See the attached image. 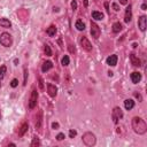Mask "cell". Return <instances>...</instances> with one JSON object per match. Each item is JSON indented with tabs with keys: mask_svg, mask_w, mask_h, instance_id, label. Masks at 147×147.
I'll return each instance as SVG.
<instances>
[{
	"mask_svg": "<svg viewBox=\"0 0 147 147\" xmlns=\"http://www.w3.org/2000/svg\"><path fill=\"white\" fill-rule=\"evenodd\" d=\"M111 117H113V121L114 123H117L119 120H121L123 117V113H122V109L120 107H115L111 111Z\"/></svg>",
	"mask_w": 147,
	"mask_h": 147,
	"instance_id": "cell-5",
	"label": "cell"
},
{
	"mask_svg": "<svg viewBox=\"0 0 147 147\" xmlns=\"http://www.w3.org/2000/svg\"><path fill=\"white\" fill-rule=\"evenodd\" d=\"M38 146H40V140H39V138L34 137L32 142H31V147H38Z\"/></svg>",
	"mask_w": 147,
	"mask_h": 147,
	"instance_id": "cell-25",
	"label": "cell"
},
{
	"mask_svg": "<svg viewBox=\"0 0 147 147\" xmlns=\"http://www.w3.org/2000/svg\"><path fill=\"white\" fill-rule=\"evenodd\" d=\"M52 68H53V63L51 61H45L44 65H43V67H42V71L43 73H46V71H48Z\"/></svg>",
	"mask_w": 147,
	"mask_h": 147,
	"instance_id": "cell-17",
	"label": "cell"
},
{
	"mask_svg": "<svg viewBox=\"0 0 147 147\" xmlns=\"http://www.w3.org/2000/svg\"><path fill=\"white\" fill-rule=\"evenodd\" d=\"M122 29H123V26H122V24H121L120 22H115V23L113 24V32H115V34L120 32Z\"/></svg>",
	"mask_w": 147,
	"mask_h": 147,
	"instance_id": "cell-19",
	"label": "cell"
},
{
	"mask_svg": "<svg viewBox=\"0 0 147 147\" xmlns=\"http://www.w3.org/2000/svg\"><path fill=\"white\" fill-rule=\"evenodd\" d=\"M146 7H147L146 4H142V5H141V9H142V11H146Z\"/></svg>",
	"mask_w": 147,
	"mask_h": 147,
	"instance_id": "cell-38",
	"label": "cell"
},
{
	"mask_svg": "<svg viewBox=\"0 0 147 147\" xmlns=\"http://www.w3.org/2000/svg\"><path fill=\"white\" fill-rule=\"evenodd\" d=\"M65 138H66L65 133H59V134L56 136V140H59V141H61V140H63Z\"/></svg>",
	"mask_w": 147,
	"mask_h": 147,
	"instance_id": "cell-29",
	"label": "cell"
},
{
	"mask_svg": "<svg viewBox=\"0 0 147 147\" xmlns=\"http://www.w3.org/2000/svg\"><path fill=\"white\" fill-rule=\"evenodd\" d=\"M17 85H18V80H17L16 78L12 79V82H11V86H12V87H16Z\"/></svg>",
	"mask_w": 147,
	"mask_h": 147,
	"instance_id": "cell-28",
	"label": "cell"
},
{
	"mask_svg": "<svg viewBox=\"0 0 147 147\" xmlns=\"http://www.w3.org/2000/svg\"><path fill=\"white\" fill-rule=\"evenodd\" d=\"M38 85H39V89L42 91H44V80L42 77H38Z\"/></svg>",
	"mask_w": 147,
	"mask_h": 147,
	"instance_id": "cell-27",
	"label": "cell"
},
{
	"mask_svg": "<svg viewBox=\"0 0 147 147\" xmlns=\"http://www.w3.org/2000/svg\"><path fill=\"white\" fill-rule=\"evenodd\" d=\"M69 51H70L71 53H75L76 49H75V47H73V45H69Z\"/></svg>",
	"mask_w": 147,
	"mask_h": 147,
	"instance_id": "cell-35",
	"label": "cell"
},
{
	"mask_svg": "<svg viewBox=\"0 0 147 147\" xmlns=\"http://www.w3.org/2000/svg\"><path fill=\"white\" fill-rule=\"evenodd\" d=\"M37 100H38V93H37V90L34 89V90L31 91L30 99H29V108L34 109V108L37 106Z\"/></svg>",
	"mask_w": 147,
	"mask_h": 147,
	"instance_id": "cell-4",
	"label": "cell"
},
{
	"mask_svg": "<svg viewBox=\"0 0 147 147\" xmlns=\"http://www.w3.org/2000/svg\"><path fill=\"white\" fill-rule=\"evenodd\" d=\"M92 17H93L96 21H101V20H103V14H102L101 12L93 11V12H92Z\"/></svg>",
	"mask_w": 147,
	"mask_h": 147,
	"instance_id": "cell-16",
	"label": "cell"
},
{
	"mask_svg": "<svg viewBox=\"0 0 147 147\" xmlns=\"http://www.w3.org/2000/svg\"><path fill=\"white\" fill-rule=\"evenodd\" d=\"M76 134H77L76 130H70V131H69V137H70V138H74Z\"/></svg>",
	"mask_w": 147,
	"mask_h": 147,
	"instance_id": "cell-31",
	"label": "cell"
},
{
	"mask_svg": "<svg viewBox=\"0 0 147 147\" xmlns=\"http://www.w3.org/2000/svg\"><path fill=\"white\" fill-rule=\"evenodd\" d=\"M82 140H83L84 145H86L87 147H92L97 142V138L92 132H85L82 137Z\"/></svg>",
	"mask_w": 147,
	"mask_h": 147,
	"instance_id": "cell-2",
	"label": "cell"
},
{
	"mask_svg": "<svg viewBox=\"0 0 147 147\" xmlns=\"http://www.w3.org/2000/svg\"><path fill=\"white\" fill-rule=\"evenodd\" d=\"M26 80H28V70H26V68H24V83H23V85L26 84Z\"/></svg>",
	"mask_w": 147,
	"mask_h": 147,
	"instance_id": "cell-30",
	"label": "cell"
},
{
	"mask_svg": "<svg viewBox=\"0 0 147 147\" xmlns=\"http://www.w3.org/2000/svg\"><path fill=\"white\" fill-rule=\"evenodd\" d=\"M111 7H113V9H114L115 12H119V11H120V6L117 5V4H113Z\"/></svg>",
	"mask_w": 147,
	"mask_h": 147,
	"instance_id": "cell-32",
	"label": "cell"
},
{
	"mask_svg": "<svg viewBox=\"0 0 147 147\" xmlns=\"http://www.w3.org/2000/svg\"><path fill=\"white\" fill-rule=\"evenodd\" d=\"M0 86H1V80H0Z\"/></svg>",
	"mask_w": 147,
	"mask_h": 147,
	"instance_id": "cell-40",
	"label": "cell"
},
{
	"mask_svg": "<svg viewBox=\"0 0 147 147\" xmlns=\"http://www.w3.org/2000/svg\"><path fill=\"white\" fill-rule=\"evenodd\" d=\"M0 120H1V111H0Z\"/></svg>",
	"mask_w": 147,
	"mask_h": 147,
	"instance_id": "cell-39",
	"label": "cell"
},
{
	"mask_svg": "<svg viewBox=\"0 0 147 147\" xmlns=\"http://www.w3.org/2000/svg\"><path fill=\"white\" fill-rule=\"evenodd\" d=\"M47 93L51 98H55L57 94V87L54 84H47Z\"/></svg>",
	"mask_w": 147,
	"mask_h": 147,
	"instance_id": "cell-8",
	"label": "cell"
},
{
	"mask_svg": "<svg viewBox=\"0 0 147 147\" xmlns=\"http://www.w3.org/2000/svg\"><path fill=\"white\" fill-rule=\"evenodd\" d=\"M124 107H125L127 110L133 109V107H134V101H133L132 99H127V100H124Z\"/></svg>",
	"mask_w": 147,
	"mask_h": 147,
	"instance_id": "cell-14",
	"label": "cell"
},
{
	"mask_svg": "<svg viewBox=\"0 0 147 147\" xmlns=\"http://www.w3.org/2000/svg\"><path fill=\"white\" fill-rule=\"evenodd\" d=\"M132 18V9H131V5H129L125 9V15H124V22L129 23Z\"/></svg>",
	"mask_w": 147,
	"mask_h": 147,
	"instance_id": "cell-13",
	"label": "cell"
},
{
	"mask_svg": "<svg viewBox=\"0 0 147 147\" xmlns=\"http://www.w3.org/2000/svg\"><path fill=\"white\" fill-rule=\"evenodd\" d=\"M42 123H43V110H39L37 117H36V123H35L36 130H38V131L42 130Z\"/></svg>",
	"mask_w": 147,
	"mask_h": 147,
	"instance_id": "cell-10",
	"label": "cell"
},
{
	"mask_svg": "<svg viewBox=\"0 0 147 147\" xmlns=\"http://www.w3.org/2000/svg\"><path fill=\"white\" fill-rule=\"evenodd\" d=\"M91 36L94 38V39H98L99 37H100V34H101V31H100V28H99V25L96 23V22H91Z\"/></svg>",
	"mask_w": 147,
	"mask_h": 147,
	"instance_id": "cell-6",
	"label": "cell"
},
{
	"mask_svg": "<svg viewBox=\"0 0 147 147\" xmlns=\"http://www.w3.org/2000/svg\"><path fill=\"white\" fill-rule=\"evenodd\" d=\"M28 129H29L28 123H23V124H22V127H21V129H20V131H18V136H20V137L24 136V133L28 131Z\"/></svg>",
	"mask_w": 147,
	"mask_h": 147,
	"instance_id": "cell-22",
	"label": "cell"
},
{
	"mask_svg": "<svg viewBox=\"0 0 147 147\" xmlns=\"http://www.w3.org/2000/svg\"><path fill=\"white\" fill-rule=\"evenodd\" d=\"M130 78L132 80L133 84H138L140 80H141V74L138 73V71H133L131 75H130Z\"/></svg>",
	"mask_w": 147,
	"mask_h": 147,
	"instance_id": "cell-12",
	"label": "cell"
},
{
	"mask_svg": "<svg viewBox=\"0 0 147 147\" xmlns=\"http://www.w3.org/2000/svg\"><path fill=\"white\" fill-rule=\"evenodd\" d=\"M130 59H131V63L134 66V67H139L140 66V60L134 55V54H131L130 55Z\"/></svg>",
	"mask_w": 147,
	"mask_h": 147,
	"instance_id": "cell-20",
	"label": "cell"
},
{
	"mask_svg": "<svg viewBox=\"0 0 147 147\" xmlns=\"http://www.w3.org/2000/svg\"><path fill=\"white\" fill-rule=\"evenodd\" d=\"M131 125L133 131L138 134H145L147 132V124L141 117H138V116L133 117L131 121Z\"/></svg>",
	"mask_w": 147,
	"mask_h": 147,
	"instance_id": "cell-1",
	"label": "cell"
},
{
	"mask_svg": "<svg viewBox=\"0 0 147 147\" xmlns=\"http://www.w3.org/2000/svg\"><path fill=\"white\" fill-rule=\"evenodd\" d=\"M52 128H53L54 130H57V129H59V123H53V124H52Z\"/></svg>",
	"mask_w": 147,
	"mask_h": 147,
	"instance_id": "cell-34",
	"label": "cell"
},
{
	"mask_svg": "<svg viewBox=\"0 0 147 147\" xmlns=\"http://www.w3.org/2000/svg\"><path fill=\"white\" fill-rule=\"evenodd\" d=\"M0 26L3 28H11L12 26V23L8 18H0Z\"/></svg>",
	"mask_w": 147,
	"mask_h": 147,
	"instance_id": "cell-18",
	"label": "cell"
},
{
	"mask_svg": "<svg viewBox=\"0 0 147 147\" xmlns=\"http://www.w3.org/2000/svg\"><path fill=\"white\" fill-rule=\"evenodd\" d=\"M71 8H73L74 11H76V9H77V3L75 1V0H74V1L71 3Z\"/></svg>",
	"mask_w": 147,
	"mask_h": 147,
	"instance_id": "cell-33",
	"label": "cell"
},
{
	"mask_svg": "<svg viewBox=\"0 0 147 147\" xmlns=\"http://www.w3.org/2000/svg\"><path fill=\"white\" fill-rule=\"evenodd\" d=\"M117 61H119V57H117V55H116V54H113V55L108 56V57H107V60H106L107 65H108V66H110V67H115V66L117 65Z\"/></svg>",
	"mask_w": 147,
	"mask_h": 147,
	"instance_id": "cell-11",
	"label": "cell"
},
{
	"mask_svg": "<svg viewBox=\"0 0 147 147\" xmlns=\"http://www.w3.org/2000/svg\"><path fill=\"white\" fill-rule=\"evenodd\" d=\"M120 4H122V5H128V0H120Z\"/></svg>",
	"mask_w": 147,
	"mask_h": 147,
	"instance_id": "cell-36",
	"label": "cell"
},
{
	"mask_svg": "<svg viewBox=\"0 0 147 147\" xmlns=\"http://www.w3.org/2000/svg\"><path fill=\"white\" fill-rule=\"evenodd\" d=\"M6 71H7V68H6V66H1V67H0V80H1V79L5 77V74H6Z\"/></svg>",
	"mask_w": 147,
	"mask_h": 147,
	"instance_id": "cell-26",
	"label": "cell"
},
{
	"mask_svg": "<svg viewBox=\"0 0 147 147\" xmlns=\"http://www.w3.org/2000/svg\"><path fill=\"white\" fill-rule=\"evenodd\" d=\"M84 6H85V7L89 6V0H84Z\"/></svg>",
	"mask_w": 147,
	"mask_h": 147,
	"instance_id": "cell-37",
	"label": "cell"
},
{
	"mask_svg": "<svg viewBox=\"0 0 147 147\" xmlns=\"http://www.w3.org/2000/svg\"><path fill=\"white\" fill-rule=\"evenodd\" d=\"M46 34H47L49 37H54V36L56 35V26H55V25H51L49 28H47Z\"/></svg>",
	"mask_w": 147,
	"mask_h": 147,
	"instance_id": "cell-15",
	"label": "cell"
},
{
	"mask_svg": "<svg viewBox=\"0 0 147 147\" xmlns=\"http://www.w3.org/2000/svg\"><path fill=\"white\" fill-rule=\"evenodd\" d=\"M69 62H70L69 56H68V55H65V56L62 57V60H61V65H62L63 67H67V66L69 65Z\"/></svg>",
	"mask_w": 147,
	"mask_h": 147,
	"instance_id": "cell-23",
	"label": "cell"
},
{
	"mask_svg": "<svg viewBox=\"0 0 147 147\" xmlns=\"http://www.w3.org/2000/svg\"><path fill=\"white\" fill-rule=\"evenodd\" d=\"M138 26H139V29L142 32L146 30V28H147V17L145 15H141L138 18Z\"/></svg>",
	"mask_w": 147,
	"mask_h": 147,
	"instance_id": "cell-9",
	"label": "cell"
},
{
	"mask_svg": "<svg viewBox=\"0 0 147 147\" xmlns=\"http://www.w3.org/2000/svg\"><path fill=\"white\" fill-rule=\"evenodd\" d=\"M0 44L4 47H11L13 44V38L8 32H3L0 35Z\"/></svg>",
	"mask_w": 147,
	"mask_h": 147,
	"instance_id": "cell-3",
	"label": "cell"
},
{
	"mask_svg": "<svg viewBox=\"0 0 147 147\" xmlns=\"http://www.w3.org/2000/svg\"><path fill=\"white\" fill-rule=\"evenodd\" d=\"M75 26H76L77 30H79V31L85 30V24H84V23H83V21H80V20H77V21H76Z\"/></svg>",
	"mask_w": 147,
	"mask_h": 147,
	"instance_id": "cell-21",
	"label": "cell"
},
{
	"mask_svg": "<svg viewBox=\"0 0 147 147\" xmlns=\"http://www.w3.org/2000/svg\"><path fill=\"white\" fill-rule=\"evenodd\" d=\"M44 52H45V55H46V56H51V55H52V49H51L49 45L45 44V47H44Z\"/></svg>",
	"mask_w": 147,
	"mask_h": 147,
	"instance_id": "cell-24",
	"label": "cell"
},
{
	"mask_svg": "<svg viewBox=\"0 0 147 147\" xmlns=\"http://www.w3.org/2000/svg\"><path fill=\"white\" fill-rule=\"evenodd\" d=\"M80 46H82V48L83 49H85L86 52H91L92 51V45H91V43H90V40L89 39H87L86 37H82L80 38Z\"/></svg>",
	"mask_w": 147,
	"mask_h": 147,
	"instance_id": "cell-7",
	"label": "cell"
}]
</instances>
